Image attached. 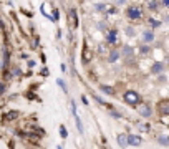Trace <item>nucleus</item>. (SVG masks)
Here are the masks:
<instances>
[{"label": "nucleus", "instance_id": "18", "mask_svg": "<svg viewBox=\"0 0 169 149\" xmlns=\"http://www.w3.org/2000/svg\"><path fill=\"white\" fill-rule=\"evenodd\" d=\"M60 136L63 137V139H66V137H68V129H66V126H65V124H61V126H60Z\"/></svg>", "mask_w": 169, "mask_h": 149}, {"label": "nucleus", "instance_id": "31", "mask_svg": "<svg viewBox=\"0 0 169 149\" xmlns=\"http://www.w3.org/2000/svg\"><path fill=\"white\" fill-rule=\"evenodd\" d=\"M114 4H116V5H123V4H126V0H114Z\"/></svg>", "mask_w": 169, "mask_h": 149}, {"label": "nucleus", "instance_id": "21", "mask_svg": "<svg viewBox=\"0 0 169 149\" xmlns=\"http://www.w3.org/2000/svg\"><path fill=\"white\" fill-rule=\"evenodd\" d=\"M95 10H98V12H105V10H106V4H101V2L96 4V5H95Z\"/></svg>", "mask_w": 169, "mask_h": 149}, {"label": "nucleus", "instance_id": "14", "mask_svg": "<svg viewBox=\"0 0 169 149\" xmlns=\"http://www.w3.org/2000/svg\"><path fill=\"white\" fill-rule=\"evenodd\" d=\"M119 55H121V56H126V58H129V56H133V48L131 46H123V50L121 51H119Z\"/></svg>", "mask_w": 169, "mask_h": 149}, {"label": "nucleus", "instance_id": "2", "mask_svg": "<svg viewBox=\"0 0 169 149\" xmlns=\"http://www.w3.org/2000/svg\"><path fill=\"white\" fill-rule=\"evenodd\" d=\"M126 17L129 20H139L143 17V8L138 7V5H129L126 8Z\"/></svg>", "mask_w": 169, "mask_h": 149}, {"label": "nucleus", "instance_id": "26", "mask_svg": "<svg viewBox=\"0 0 169 149\" xmlns=\"http://www.w3.org/2000/svg\"><path fill=\"white\" fill-rule=\"evenodd\" d=\"M20 73H22V71H20V68H13V71L10 73V76H18Z\"/></svg>", "mask_w": 169, "mask_h": 149}, {"label": "nucleus", "instance_id": "17", "mask_svg": "<svg viewBox=\"0 0 169 149\" xmlns=\"http://www.w3.org/2000/svg\"><path fill=\"white\" fill-rule=\"evenodd\" d=\"M149 51H151V48H149L148 45H144V43H143V45L139 46V55H141V56H148Z\"/></svg>", "mask_w": 169, "mask_h": 149}, {"label": "nucleus", "instance_id": "30", "mask_svg": "<svg viewBox=\"0 0 169 149\" xmlns=\"http://www.w3.org/2000/svg\"><path fill=\"white\" fill-rule=\"evenodd\" d=\"M139 129H143V131H148L149 126H148V124H139Z\"/></svg>", "mask_w": 169, "mask_h": 149}, {"label": "nucleus", "instance_id": "15", "mask_svg": "<svg viewBox=\"0 0 169 149\" xmlns=\"http://www.w3.org/2000/svg\"><path fill=\"white\" fill-rule=\"evenodd\" d=\"M148 8L149 10H157L159 8V0H148Z\"/></svg>", "mask_w": 169, "mask_h": 149}, {"label": "nucleus", "instance_id": "4", "mask_svg": "<svg viewBox=\"0 0 169 149\" xmlns=\"http://www.w3.org/2000/svg\"><path fill=\"white\" fill-rule=\"evenodd\" d=\"M136 108H138V113H139V116H143V118H151V116H152V108H151V104H148V103H139Z\"/></svg>", "mask_w": 169, "mask_h": 149}, {"label": "nucleus", "instance_id": "24", "mask_svg": "<svg viewBox=\"0 0 169 149\" xmlns=\"http://www.w3.org/2000/svg\"><path fill=\"white\" fill-rule=\"evenodd\" d=\"M124 33H126L128 37H133V35H134V28H133V27H126Z\"/></svg>", "mask_w": 169, "mask_h": 149}, {"label": "nucleus", "instance_id": "6", "mask_svg": "<svg viewBox=\"0 0 169 149\" xmlns=\"http://www.w3.org/2000/svg\"><path fill=\"white\" fill-rule=\"evenodd\" d=\"M141 144H143V136H139V134H128V146L138 148Z\"/></svg>", "mask_w": 169, "mask_h": 149}, {"label": "nucleus", "instance_id": "10", "mask_svg": "<svg viewBox=\"0 0 169 149\" xmlns=\"http://www.w3.org/2000/svg\"><path fill=\"white\" fill-rule=\"evenodd\" d=\"M119 58H121V55H119V50H111V51H110V56H108V61H110V63H114V61H118Z\"/></svg>", "mask_w": 169, "mask_h": 149}, {"label": "nucleus", "instance_id": "29", "mask_svg": "<svg viewBox=\"0 0 169 149\" xmlns=\"http://www.w3.org/2000/svg\"><path fill=\"white\" fill-rule=\"evenodd\" d=\"M81 101H83V104H84V106H88V98H86V96H81Z\"/></svg>", "mask_w": 169, "mask_h": 149}, {"label": "nucleus", "instance_id": "20", "mask_svg": "<svg viewBox=\"0 0 169 149\" xmlns=\"http://www.w3.org/2000/svg\"><path fill=\"white\" fill-rule=\"evenodd\" d=\"M56 83H58V86H60V88H63V91H65V93H68V86H66V83H65L63 80H61V78H58V80H56Z\"/></svg>", "mask_w": 169, "mask_h": 149}, {"label": "nucleus", "instance_id": "34", "mask_svg": "<svg viewBox=\"0 0 169 149\" xmlns=\"http://www.w3.org/2000/svg\"><path fill=\"white\" fill-rule=\"evenodd\" d=\"M28 66H30V68H33V66H35V61H33V60H28Z\"/></svg>", "mask_w": 169, "mask_h": 149}, {"label": "nucleus", "instance_id": "36", "mask_svg": "<svg viewBox=\"0 0 169 149\" xmlns=\"http://www.w3.org/2000/svg\"><path fill=\"white\" fill-rule=\"evenodd\" d=\"M56 149H63V148H61V146H58V148H56Z\"/></svg>", "mask_w": 169, "mask_h": 149}, {"label": "nucleus", "instance_id": "11", "mask_svg": "<svg viewBox=\"0 0 169 149\" xmlns=\"http://www.w3.org/2000/svg\"><path fill=\"white\" fill-rule=\"evenodd\" d=\"M156 141H157V144H161L162 148H168L169 146V139H168L166 134H159V136L156 137Z\"/></svg>", "mask_w": 169, "mask_h": 149}, {"label": "nucleus", "instance_id": "25", "mask_svg": "<svg viewBox=\"0 0 169 149\" xmlns=\"http://www.w3.org/2000/svg\"><path fill=\"white\" fill-rule=\"evenodd\" d=\"M51 18H53V22H58V18H60V12L56 10V8L53 10V17H51Z\"/></svg>", "mask_w": 169, "mask_h": 149}, {"label": "nucleus", "instance_id": "8", "mask_svg": "<svg viewBox=\"0 0 169 149\" xmlns=\"http://www.w3.org/2000/svg\"><path fill=\"white\" fill-rule=\"evenodd\" d=\"M162 71H164V63L156 61L154 65L151 66V73H154V74H161Z\"/></svg>", "mask_w": 169, "mask_h": 149}, {"label": "nucleus", "instance_id": "37", "mask_svg": "<svg viewBox=\"0 0 169 149\" xmlns=\"http://www.w3.org/2000/svg\"><path fill=\"white\" fill-rule=\"evenodd\" d=\"M81 2H83V0H81Z\"/></svg>", "mask_w": 169, "mask_h": 149}, {"label": "nucleus", "instance_id": "5", "mask_svg": "<svg viewBox=\"0 0 169 149\" xmlns=\"http://www.w3.org/2000/svg\"><path fill=\"white\" fill-rule=\"evenodd\" d=\"M106 41L110 45H116L118 43V30L116 28H110L106 32Z\"/></svg>", "mask_w": 169, "mask_h": 149}, {"label": "nucleus", "instance_id": "16", "mask_svg": "<svg viewBox=\"0 0 169 149\" xmlns=\"http://www.w3.org/2000/svg\"><path fill=\"white\" fill-rule=\"evenodd\" d=\"M20 116V113L18 111H9L7 113V116H5V119H9V121H15Z\"/></svg>", "mask_w": 169, "mask_h": 149}, {"label": "nucleus", "instance_id": "3", "mask_svg": "<svg viewBox=\"0 0 169 149\" xmlns=\"http://www.w3.org/2000/svg\"><path fill=\"white\" fill-rule=\"evenodd\" d=\"M156 111L159 113L161 116H169V99L168 98H162L161 101H157Z\"/></svg>", "mask_w": 169, "mask_h": 149}, {"label": "nucleus", "instance_id": "13", "mask_svg": "<svg viewBox=\"0 0 169 149\" xmlns=\"http://www.w3.org/2000/svg\"><path fill=\"white\" fill-rule=\"evenodd\" d=\"M70 17H72V23H73V27H78V12H76V8H72L70 10Z\"/></svg>", "mask_w": 169, "mask_h": 149}, {"label": "nucleus", "instance_id": "35", "mask_svg": "<svg viewBox=\"0 0 169 149\" xmlns=\"http://www.w3.org/2000/svg\"><path fill=\"white\" fill-rule=\"evenodd\" d=\"M0 28H2V30L5 28V25H4V22H2V20H0Z\"/></svg>", "mask_w": 169, "mask_h": 149}, {"label": "nucleus", "instance_id": "22", "mask_svg": "<svg viewBox=\"0 0 169 149\" xmlns=\"http://www.w3.org/2000/svg\"><path fill=\"white\" fill-rule=\"evenodd\" d=\"M149 25H151L152 28H157V27H161V22L154 20V18H149Z\"/></svg>", "mask_w": 169, "mask_h": 149}, {"label": "nucleus", "instance_id": "19", "mask_svg": "<svg viewBox=\"0 0 169 149\" xmlns=\"http://www.w3.org/2000/svg\"><path fill=\"white\" fill-rule=\"evenodd\" d=\"M75 124H76V128H78V131L83 132V124H81V119H80V116L78 114L75 116Z\"/></svg>", "mask_w": 169, "mask_h": 149}, {"label": "nucleus", "instance_id": "32", "mask_svg": "<svg viewBox=\"0 0 169 149\" xmlns=\"http://www.w3.org/2000/svg\"><path fill=\"white\" fill-rule=\"evenodd\" d=\"M4 91H5V85H4V83H0V95H2Z\"/></svg>", "mask_w": 169, "mask_h": 149}, {"label": "nucleus", "instance_id": "27", "mask_svg": "<svg viewBox=\"0 0 169 149\" xmlns=\"http://www.w3.org/2000/svg\"><path fill=\"white\" fill-rule=\"evenodd\" d=\"M72 113H73V116H76V103L72 99Z\"/></svg>", "mask_w": 169, "mask_h": 149}, {"label": "nucleus", "instance_id": "23", "mask_svg": "<svg viewBox=\"0 0 169 149\" xmlns=\"http://www.w3.org/2000/svg\"><path fill=\"white\" fill-rule=\"evenodd\" d=\"M110 114L113 116V118H123V114L119 111H114V108H111V109H110Z\"/></svg>", "mask_w": 169, "mask_h": 149}, {"label": "nucleus", "instance_id": "1", "mask_svg": "<svg viewBox=\"0 0 169 149\" xmlns=\"http://www.w3.org/2000/svg\"><path fill=\"white\" fill-rule=\"evenodd\" d=\"M123 99H124V103L129 104V106H138L139 103H143V96L134 90H128L124 91V95H123Z\"/></svg>", "mask_w": 169, "mask_h": 149}, {"label": "nucleus", "instance_id": "12", "mask_svg": "<svg viewBox=\"0 0 169 149\" xmlns=\"http://www.w3.org/2000/svg\"><path fill=\"white\" fill-rule=\"evenodd\" d=\"M100 90H101L103 93H106V95H110V96L116 95V90H114V88H111V86H108V85H101V86H100Z\"/></svg>", "mask_w": 169, "mask_h": 149}, {"label": "nucleus", "instance_id": "33", "mask_svg": "<svg viewBox=\"0 0 169 149\" xmlns=\"http://www.w3.org/2000/svg\"><path fill=\"white\" fill-rule=\"evenodd\" d=\"M98 28H100V30H101V28L105 30V28H106V25H105V23H101V22H100V23H98Z\"/></svg>", "mask_w": 169, "mask_h": 149}, {"label": "nucleus", "instance_id": "28", "mask_svg": "<svg viewBox=\"0 0 169 149\" xmlns=\"http://www.w3.org/2000/svg\"><path fill=\"white\" fill-rule=\"evenodd\" d=\"M159 5H162V7H169V0H161Z\"/></svg>", "mask_w": 169, "mask_h": 149}, {"label": "nucleus", "instance_id": "7", "mask_svg": "<svg viewBox=\"0 0 169 149\" xmlns=\"http://www.w3.org/2000/svg\"><path fill=\"white\" fill-rule=\"evenodd\" d=\"M141 38H143L144 45H148V43H152L156 37H154V32H152V30H144L143 35H141Z\"/></svg>", "mask_w": 169, "mask_h": 149}, {"label": "nucleus", "instance_id": "9", "mask_svg": "<svg viewBox=\"0 0 169 149\" xmlns=\"http://www.w3.org/2000/svg\"><path fill=\"white\" fill-rule=\"evenodd\" d=\"M116 139H118V144L121 146L123 149H124V148H128V134L121 132V134H118V137H116Z\"/></svg>", "mask_w": 169, "mask_h": 149}]
</instances>
